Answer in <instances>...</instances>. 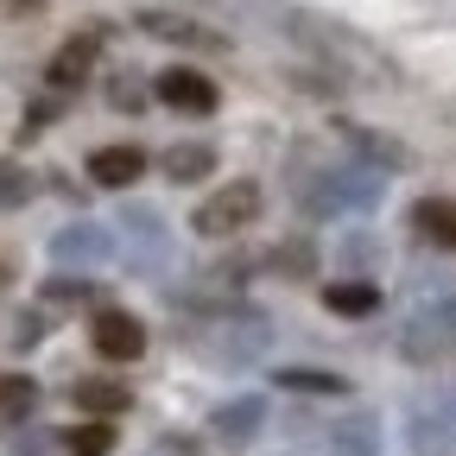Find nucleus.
Instances as JSON below:
<instances>
[{"mask_svg": "<svg viewBox=\"0 0 456 456\" xmlns=\"http://www.w3.org/2000/svg\"><path fill=\"white\" fill-rule=\"evenodd\" d=\"M323 305H330L336 317H374V311H380V292H374L368 279H342V285H330V292H323Z\"/></svg>", "mask_w": 456, "mask_h": 456, "instance_id": "19", "label": "nucleus"}, {"mask_svg": "<svg viewBox=\"0 0 456 456\" xmlns=\"http://www.w3.org/2000/svg\"><path fill=\"white\" fill-rule=\"evenodd\" d=\"M450 349H456V336L444 330V317H437V311H419L406 330H399V355H406V362H419V368L444 362Z\"/></svg>", "mask_w": 456, "mask_h": 456, "instance_id": "9", "label": "nucleus"}, {"mask_svg": "<svg viewBox=\"0 0 456 456\" xmlns=\"http://www.w3.org/2000/svg\"><path fill=\"white\" fill-rule=\"evenodd\" d=\"M57 444H64V437H51V431H32V437H20V444H13V456H51Z\"/></svg>", "mask_w": 456, "mask_h": 456, "instance_id": "28", "label": "nucleus"}, {"mask_svg": "<svg viewBox=\"0 0 456 456\" xmlns=\"http://www.w3.org/2000/svg\"><path fill=\"white\" fill-rule=\"evenodd\" d=\"M260 425H266V399H260V393H241V399H228V406L209 412V431H216L222 444H254Z\"/></svg>", "mask_w": 456, "mask_h": 456, "instance_id": "10", "label": "nucleus"}, {"mask_svg": "<svg viewBox=\"0 0 456 456\" xmlns=\"http://www.w3.org/2000/svg\"><path fill=\"white\" fill-rule=\"evenodd\" d=\"M216 342V368H248V362H260L266 355V342H273V323L266 317H254V311H241V305H228L222 311V330L209 336Z\"/></svg>", "mask_w": 456, "mask_h": 456, "instance_id": "3", "label": "nucleus"}, {"mask_svg": "<svg viewBox=\"0 0 456 456\" xmlns=\"http://www.w3.org/2000/svg\"><path fill=\"white\" fill-rule=\"evenodd\" d=\"M108 102L121 108V114H140V102H146V89H140V77H114V89H108Z\"/></svg>", "mask_w": 456, "mask_h": 456, "instance_id": "27", "label": "nucleus"}, {"mask_svg": "<svg viewBox=\"0 0 456 456\" xmlns=\"http://www.w3.org/2000/svg\"><path fill=\"white\" fill-rule=\"evenodd\" d=\"M330 456H380V419L374 412H349L330 431Z\"/></svg>", "mask_w": 456, "mask_h": 456, "instance_id": "15", "label": "nucleus"}, {"mask_svg": "<svg viewBox=\"0 0 456 456\" xmlns=\"http://www.w3.org/2000/svg\"><path fill=\"white\" fill-rule=\"evenodd\" d=\"M89 342H95V355H102V362H140L146 330H140V317H134V311L102 305V311H95V323H89Z\"/></svg>", "mask_w": 456, "mask_h": 456, "instance_id": "5", "label": "nucleus"}, {"mask_svg": "<svg viewBox=\"0 0 456 456\" xmlns=\"http://www.w3.org/2000/svg\"><path fill=\"white\" fill-rule=\"evenodd\" d=\"M134 26L146 32V38H159V45H184V51H228V38L216 32V26H203V20H191V13H171V7H140L134 13Z\"/></svg>", "mask_w": 456, "mask_h": 456, "instance_id": "4", "label": "nucleus"}, {"mask_svg": "<svg viewBox=\"0 0 456 456\" xmlns=\"http://www.w3.org/2000/svg\"><path fill=\"white\" fill-rule=\"evenodd\" d=\"M273 273H285V279H311V266H317V254H311V241H285V248H273V260H266Z\"/></svg>", "mask_w": 456, "mask_h": 456, "instance_id": "24", "label": "nucleus"}, {"mask_svg": "<svg viewBox=\"0 0 456 456\" xmlns=\"http://www.w3.org/2000/svg\"><path fill=\"white\" fill-rule=\"evenodd\" d=\"M121 228L134 235V273H159L171 260V241H165V222L152 209H121Z\"/></svg>", "mask_w": 456, "mask_h": 456, "instance_id": "11", "label": "nucleus"}, {"mask_svg": "<svg viewBox=\"0 0 456 456\" xmlns=\"http://www.w3.org/2000/svg\"><path fill=\"white\" fill-rule=\"evenodd\" d=\"M95 57H102V32H77V38H64L57 45V57H51V89H83L89 83V70H95Z\"/></svg>", "mask_w": 456, "mask_h": 456, "instance_id": "8", "label": "nucleus"}, {"mask_svg": "<svg viewBox=\"0 0 456 456\" xmlns=\"http://www.w3.org/2000/svg\"><path fill=\"white\" fill-rule=\"evenodd\" d=\"M159 102L165 108H178V114H216V83L203 77V70H184V64H171V70H159Z\"/></svg>", "mask_w": 456, "mask_h": 456, "instance_id": "7", "label": "nucleus"}, {"mask_svg": "<svg viewBox=\"0 0 456 456\" xmlns=\"http://www.w3.org/2000/svg\"><path fill=\"white\" fill-rule=\"evenodd\" d=\"M342 140H349V152L368 159L374 171H406V165H412V152L399 146L393 134H380V127H355V121H349V127H342Z\"/></svg>", "mask_w": 456, "mask_h": 456, "instance_id": "13", "label": "nucleus"}, {"mask_svg": "<svg viewBox=\"0 0 456 456\" xmlns=\"http://www.w3.org/2000/svg\"><path fill=\"white\" fill-rule=\"evenodd\" d=\"M431 311H437V317H444V330H450V336H456V298H437V305H431Z\"/></svg>", "mask_w": 456, "mask_h": 456, "instance_id": "29", "label": "nucleus"}, {"mask_svg": "<svg viewBox=\"0 0 456 456\" xmlns=\"http://www.w3.org/2000/svg\"><path fill=\"white\" fill-rule=\"evenodd\" d=\"M140 171H146V152H140V146H102V152H89V178H95L102 191L140 184Z\"/></svg>", "mask_w": 456, "mask_h": 456, "instance_id": "12", "label": "nucleus"}, {"mask_svg": "<svg viewBox=\"0 0 456 456\" xmlns=\"http://www.w3.org/2000/svg\"><path fill=\"white\" fill-rule=\"evenodd\" d=\"M32 412H38V387H32L26 374L0 380V419H7V425H20V419H32Z\"/></svg>", "mask_w": 456, "mask_h": 456, "instance_id": "22", "label": "nucleus"}, {"mask_svg": "<svg viewBox=\"0 0 456 456\" xmlns=\"http://www.w3.org/2000/svg\"><path fill=\"white\" fill-rule=\"evenodd\" d=\"M51 260L70 266V273H89V266L114 260V235L95 228V222H70V228H57V235H51Z\"/></svg>", "mask_w": 456, "mask_h": 456, "instance_id": "6", "label": "nucleus"}, {"mask_svg": "<svg viewBox=\"0 0 456 456\" xmlns=\"http://www.w3.org/2000/svg\"><path fill=\"white\" fill-rule=\"evenodd\" d=\"M38 298L64 311V305H89V298H95V285H89V279H51V285H45Z\"/></svg>", "mask_w": 456, "mask_h": 456, "instance_id": "25", "label": "nucleus"}, {"mask_svg": "<svg viewBox=\"0 0 456 456\" xmlns=\"http://www.w3.org/2000/svg\"><path fill=\"white\" fill-rule=\"evenodd\" d=\"M406 444L419 450V456H456V425H450V412H412L406 419Z\"/></svg>", "mask_w": 456, "mask_h": 456, "instance_id": "14", "label": "nucleus"}, {"mask_svg": "<svg viewBox=\"0 0 456 456\" xmlns=\"http://www.w3.org/2000/svg\"><path fill=\"white\" fill-rule=\"evenodd\" d=\"M279 26L292 32L311 57H323L330 70H342V77H368V83H393V64L362 38V32H349V26H336V20H323V13H298V7H279Z\"/></svg>", "mask_w": 456, "mask_h": 456, "instance_id": "1", "label": "nucleus"}, {"mask_svg": "<svg viewBox=\"0 0 456 456\" xmlns=\"http://www.w3.org/2000/svg\"><path fill=\"white\" fill-rule=\"evenodd\" d=\"M412 228H419L425 241H437V248H456V203L450 197H425L412 209Z\"/></svg>", "mask_w": 456, "mask_h": 456, "instance_id": "17", "label": "nucleus"}, {"mask_svg": "<svg viewBox=\"0 0 456 456\" xmlns=\"http://www.w3.org/2000/svg\"><path fill=\"white\" fill-rule=\"evenodd\" d=\"M254 216H260V184H254V178H235V184L209 191V203H197L191 228H197V235H209V241H222V235H241Z\"/></svg>", "mask_w": 456, "mask_h": 456, "instance_id": "2", "label": "nucleus"}, {"mask_svg": "<svg viewBox=\"0 0 456 456\" xmlns=\"http://www.w3.org/2000/svg\"><path fill=\"white\" fill-rule=\"evenodd\" d=\"M77 406L95 412V419H114V412L134 406V393H127L121 380H77Z\"/></svg>", "mask_w": 456, "mask_h": 456, "instance_id": "18", "label": "nucleus"}, {"mask_svg": "<svg viewBox=\"0 0 456 456\" xmlns=\"http://www.w3.org/2000/svg\"><path fill=\"white\" fill-rule=\"evenodd\" d=\"M159 165H165V178H171V184H197V178H209V171H216V146H203V140H178Z\"/></svg>", "mask_w": 456, "mask_h": 456, "instance_id": "16", "label": "nucleus"}, {"mask_svg": "<svg viewBox=\"0 0 456 456\" xmlns=\"http://www.w3.org/2000/svg\"><path fill=\"white\" fill-rule=\"evenodd\" d=\"M32 191H38V178L20 165V159H0V209H26L32 203Z\"/></svg>", "mask_w": 456, "mask_h": 456, "instance_id": "21", "label": "nucleus"}, {"mask_svg": "<svg viewBox=\"0 0 456 456\" xmlns=\"http://www.w3.org/2000/svg\"><path fill=\"white\" fill-rule=\"evenodd\" d=\"M114 450V431L95 419V425H77L70 437H64V456H108Z\"/></svg>", "mask_w": 456, "mask_h": 456, "instance_id": "23", "label": "nucleus"}, {"mask_svg": "<svg viewBox=\"0 0 456 456\" xmlns=\"http://www.w3.org/2000/svg\"><path fill=\"white\" fill-rule=\"evenodd\" d=\"M285 393H317V399H342V393H349V380H342V374H323V368H279L273 374Z\"/></svg>", "mask_w": 456, "mask_h": 456, "instance_id": "20", "label": "nucleus"}, {"mask_svg": "<svg viewBox=\"0 0 456 456\" xmlns=\"http://www.w3.org/2000/svg\"><path fill=\"white\" fill-rule=\"evenodd\" d=\"M374 260H380V241H374V235H349V241H342V266L362 273V266H374Z\"/></svg>", "mask_w": 456, "mask_h": 456, "instance_id": "26", "label": "nucleus"}]
</instances>
